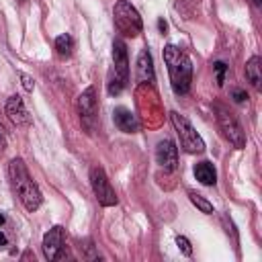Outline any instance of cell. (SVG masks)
<instances>
[{"mask_svg":"<svg viewBox=\"0 0 262 262\" xmlns=\"http://www.w3.org/2000/svg\"><path fill=\"white\" fill-rule=\"evenodd\" d=\"M8 178H10V184H12V190L16 192L18 201L23 203V207L27 211H37L43 203V196H41V190L39 186L33 182L25 162L20 158H14L10 164H8Z\"/></svg>","mask_w":262,"mask_h":262,"instance_id":"cell-1","label":"cell"},{"mask_svg":"<svg viewBox=\"0 0 262 262\" xmlns=\"http://www.w3.org/2000/svg\"><path fill=\"white\" fill-rule=\"evenodd\" d=\"M164 61L170 72V84L176 94H186L190 90L192 82V61L190 57L178 49L176 45H166L164 47Z\"/></svg>","mask_w":262,"mask_h":262,"instance_id":"cell-2","label":"cell"},{"mask_svg":"<svg viewBox=\"0 0 262 262\" xmlns=\"http://www.w3.org/2000/svg\"><path fill=\"white\" fill-rule=\"evenodd\" d=\"M129 82V59H127V47L121 39H115L113 43V76L108 80V94H119Z\"/></svg>","mask_w":262,"mask_h":262,"instance_id":"cell-3","label":"cell"},{"mask_svg":"<svg viewBox=\"0 0 262 262\" xmlns=\"http://www.w3.org/2000/svg\"><path fill=\"white\" fill-rule=\"evenodd\" d=\"M113 20H115L117 31L123 37H137L141 33V29H143V23H141L139 12L127 0H119L115 4V8H113Z\"/></svg>","mask_w":262,"mask_h":262,"instance_id":"cell-4","label":"cell"},{"mask_svg":"<svg viewBox=\"0 0 262 262\" xmlns=\"http://www.w3.org/2000/svg\"><path fill=\"white\" fill-rule=\"evenodd\" d=\"M170 119H172V125L176 129V135L180 139L182 149L188 151V154H203L205 151V141L194 131V127L190 125V121L186 117H182L180 113H170Z\"/></svg>","mask_w":262,"mask_h":262,"instance_id":"cell-5","label":"cell"},{"mask_svg":"<svg viewBox=\"0 0 262 262\" xmlns=\"http://www.w3.org/2000/svg\"><path fill=\"white\" fill-rule=\"evenodd\" d=\"M217 125L223 133V137L237 149H242L246 145V133L242 129V125L237 123V119L221 104H217Z\"/></svg>","mask_w":262,"mask_h":262,"instance_id":"cell-6","label":"cell"},{"mask_svg":"<svg viewBox=\"0 0 262 262\" xmlns=\"http://www.w3.org/2000/svg\"><path fill=\"white\" fill-rule=\"evenodd\" d=\"M90 184H92V192L96 196V201L102 205V207H113L117 205V194H115V188L111 186V180L106 178L104 170L94 166L90 170Z\"/></svg>","mask_w":262,"mask_h":262,"instance_id":"cell-7","label":"cell"},{"mask_svg":"<svg viewBox=\"0 0 262 262\" xmlns=\"http://www.w3.org/2000/svg\"><path fill=\"white\" fill-rule=\"evenodd\" d=\"M78 113H80L82 125L88 129V133H92L94 121H96V90H94L92 86L86 88V90L78 96Z\"/></svg>","mask_w":262,"mask_h":262,"instance_id":"cell-8","label":"cell"},{"mask_svg":"<svg viewBox=\"0 0 262 262\" xmlns=\"http://www.w3.org/2000/svg\"><path fill=\"white\" fill-rule=\"evenodd\" d=\"M156 162L164 170H168V172L176 170V166H178V147L174 145V141L162 139L158 143V147H156Z\"/></svg>","mask_w":262,"mask_h":262,"instance_id":"cell-9","label":"cell"},{"mask_svg":"<svg viewBox=\"0 0 262 262\" xmlns=\"http://www.w3.org/2000/svg\"><path fill=\"white\" fill-rule=\"evenodd\" d=\"M63 250V227L55 225L43 235V254L47 260H57Z\"/></svg>","mask_w":262,"mask_h":262,"instance_id":"cell-10","label":"cell"},{"mask_svg":"<svg viewBox=\"0 0 262 262\" xmlns=\"http://www.w3.org/2000/svg\"><path fill=\"white\" fill-rule=\"evenodd\" d=\"M4 111H6V117H8L16 127H27V125H31V115H29V111H27V106H25V102H23L20 96H10V98L6 100Z\"/></svg>","mask_w":262,"mask_h":262,"instance_id":"cell-11","label":"cell"},{"mask_svg":"<svg viewBox=\"0 0 262 262\" xmlns=\"http://www.w3.org/2000/svg\"><path fill=\"white\" fill-rule=\"evenodd\" d=\"M113 119H115V125H117L123 133H137V131H139V121H137V117H135L129 108H123V106L115 108Z\"/></svg>","mask_w":262,"mask_h":262,"instance_id":"cell-12","label":"cell"},{"mask_svg":"<svg viewBox=\"0 0 262 262\" xmlns=\"http://www.w3.org/2000/svg\"><path fill=\"white\" fill-rule=\"evenodd\" d=\"M137 80L139 82H151L154 80V59L147 49L139 51L137 57Z\"/></svg>","mask_w":262,"mask_h":262,"instance_id":"cell-13","label":"cell"},{"mask_svg":"<svg viewBox=\"0 0 262 262\" xmlns=\"http://www.w3.org/2000/svg\"><path fill=\"white\" fill-rule=\"evenodd\" d=\"M194 178H196L201 184H205V186H213V184L217 182L215 166H213L211 162H207V160L194 164Z\"/></svg>","mask_w":262,"mask_h":262,"instance_id":"cell-14","label":"cell"},{"mask_svg":"<svg viewBox=\"0 0 262 262\" xmlns=\"http://www.w3.org/2000/svg\"><path fill=\"white\" fill-rule=\"evenodd\" d=\"M260 63H262V61H260L258 55H254V57H250V59L246 61V78H248V82H250L256 90H260V86H262V74H260L262 66H260Z\"/></svg>","mask_w":262,"mask_h":262,"instance_id":"cell-15","label":"cell"},{"mask_svg":"<svg viewBox=\"0 0 262 262\" xmlns=\"http://www.w3.org/2000/svg\"><path fill=\"white\" fill-rule=\"evenodd\" d=\"M55 51H57V55H59L61 59L70 57L72 51H74V39H72V35H68V33L59 35V37L55 39Z\"/></svg>","mask_w":262,"mask_h":262,"instance_id":"cell-16","label":"cell"},{"mask_svg":"<svg viewBox=\"0 0 262 262\" xmlns=\"http://www.w3.org/2000/svg\"><path fill=\"white\" fill-rule=\"evenodd\" d=\"M188 199H190V203H192L201 213H207V215L213 213V205H211L203 194H199L196 190H188Z\"/></svg>","mask_w":262,"mask_h":262,"instance_id":"cell-17","label":"cell"},{"mask_svg":"<svg viewBox=\"0 0 262 262\" xmlns=\"http://www.w3.org/2000/svg\"><path fill=\"white\" fill-rule=\"evenodd\" d=\"M176 4V10L182 12V14H192L194 6H196V0H174Z\"/></svg>","mask_w":262,"mask_h":262,"instance_id":"cell-18","label":"cell"},{"mask_svg":"<svg viewBox=\"0 0 262 262\" xmlns=\"http://www.w3.org/2000/svg\"><path fill=\"white\" fill-rule=\"evenodd\" d=\"M176 246H178V250H180L184 256H190V254H192V246H190V242H188L184 235H178V237H176Z\"/></svg>","mask_w":262,"mask_h":262,"instance_id":"cell-19","label":"cell"},{"mask_svg":"<svg viewBox=\"0 0 262 262\" xmlns=\"http://www.w3.org/2000/svg\"><path fill=\"white\" fill-rule=\"evenodd\" d=\"M213 68H215V74H217V84H219V86H223V82H225V70H227V66H225L223 61H215V63H213Z\"/></svg>","mask_w":262,"mask_h":262,"instance_id":"cell-20","label":"cell"},{"mask_svg":"<svg viewBox=\"0 0 262 262\" xmlns=\"http://www.w3.org/2000/svg\"><path fill=\"white\" fill-rule=\"evenodd\" d=\"M231 96H233V100H235V102H244V100L248 98L246 90H239V88H233V90H231Z\"/></svg>","mask_w":262,"mask_h":262,"instance_id":"cell-21","label":"cell"},{"mask_svg":"<svg viewBox=\"0 0 262 262\" xmlns=\"http://www.w3.org/2000/svg\"><path fill=\"white\" fill-rule=\"evenodd\" d=\"M20 80H23V86H25V90H33L35 88V82H33V78L31 76H27V74H20Z\"/></svg>","mask_w":262,"mask_h":262,"instance_id":"cell-22","label":"cell"},{"mask_svg":"<svg viewBox=\"0 0 262 262\" xmlns=\"http://www.w3.org/2000/svg\"><path fill=\"white\" fill-rule=\"evenodd\" d=\"M6 147V131H4V127L0 125V149H4Z\"/></svg>","mask_w":262,"mask_h":262,"instance_id":"cell-23","label":"cell"},{"mask_svg":"<svg viewBox=\"0 0 262 262\" xmlns=\"http://www.w3.org/2000/svg\"><path fill=\"white\" fill-rule=\"evenodd\" d=\"M158 27H160V31H166V23L164 20H158Z\"/></svg>","mask_w":262,"mask_h":262,"instance_id":"cell-24","label":"cell"},{"mask_svg":"<svg viewBox=\"0 0 262 262\" xmlns=\"http://www.w3.org/2000/svg\"><path fill=\"white\" fill-rule=\"evenodd\" d=\"M252 2H254L256 6H260V4H262V0H252Z\"/></svg>","mask_w":262,"mask_h":262,"instance_id":"cell-25","label":"cell"},{"mask_svg":"<svg viewBox=\"0 0 262 262\" xmlns=\"http://www.w3.org/2000/svg\"><path fill=\"white\" fill-rule=\"evenodd\" d=\"M18 2H27V0H18Z\"/></svg>","mask_w":262,"mask_h":262,"instance_id":"cell-26","label":"cell"}]
</instances>
